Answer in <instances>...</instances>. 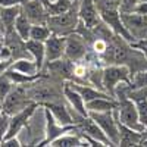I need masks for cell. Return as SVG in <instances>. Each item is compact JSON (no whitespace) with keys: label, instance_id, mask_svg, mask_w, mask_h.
I'll return each instance as SVG.
<instances>
[{"label":"cell","instance_id":"cell-1","mask_svg":"<svg viewBox=\"0 0 147 147\" xmlns=\"http://www.w3.org/2000/svg\"><path fill=\"white\" fill-rule=\"evenodd\" d=\"M80 22V16H78V0H74L72 6L60 13H55V15H49L47 18V25L50 28V31L53 34L57 35H69L71 32H75L77 27Z\"/></svg>","mask_w":147,"mask_h":147},{"label":"cell","instance_id":"cell-2","mask_svg":"<svg viewBox=\"0 0 147 147\" xmlns=\"http://www.w3.org/2000/svg\"><path fill=\"white\" fill-rule=\"evenodd\" d=\"M121 82L131 84V71L125 65H106L103 66V91L115 97V88Z\"/></svg>","mask_w":147,"mask_h":147},{"label":"cell","instance_id":"cell-3","mask_svg":"<svg viewBox=\"0 0 147 147\" xmlns=\"http://www.w3.org/2000/svg\"><path fill=\"white\" fill-rule=\"evenodd\" d=\"M90 52L88 41L84 38L80 32H71L66 35V43H65V57L75 62H81L85 59L87 53Z\"/></svg>","mask_w":147,"mask_h":147},{"label":"cell","instance_id":"cell-4","mask_svg":"<svg viewBox=\"0 0 147 147\" xmlns=\"http://www.w3.org/2000/svg\"><path fill=\"white\" fill-rule=\"evenodd\" d=\"M74 129H75V125H62L50 113V110L44 107V140L40 141L38 146H49L57 137L63 136V134L69 131H74Z\"/></svg>","mask_w":147,"mask_h":147},{"label":"cell","instance_id":"cell-5","mask_svg":"<svg viewBox=\"0 0 147 147\" xmlns=\"http://www.w3.org/2000/svg\"><path fill=\"white\" fill-rule=\"evenodd\" d=\"M121 19L134 43L147 37V15H140L136 12L131 13H121Z\"/></svg>","mask_w":147,"mask_h":147},{"label":"cell","instance_id":"cell-6","mask_svg":"<svg viewBox=\"0 0 147 147\" xmlns=\"http://www.w3.org/2000/svg\"><path fill=\"white\" fill-rule=\"evenodd\" d=\"M107 136L113 146L119 144V127L113 112H90L88 113Z\"/></svg>","mask_w":147,"mask_h":147},{"label":"cell","instance_id":"cell-7","mask_svg":"<svg viewBox=\"0 0 147 147\" xmlns=\"http://www.w3.org/2000/svg\"><path fill=\"white\" fill-rule=\"evenodd\" d=\"M28 97V93L27 90L21 88V85H18V87H15L13 90H12L5 99L2 100V107H3V112L6 115H13L16 112H19V110L25 109L31 102L27 99Z\"/></svg>","mask_w":147,"mask_h":147},{"label":"cell","instance_id":"cell-8","mask_svg":"<svg viewBox=\"0 0 147 147\" xmlns=\"http://www.w3.org/2000/svg\"><path fill=\"white\" fill-rule=\"evenodd\" d=\"M35 110H37V103L31 102L25 109H22V110H19V112L10 115V118H9V127H7V132H6L5 138L16 137L18 134L21 132V129L28 124V121L35 113Z\"/></svg>","mask_w":147,"mask_h":147},{"label":"cell","instance_id":"cell-9","mask_svg":"<svg viewBox=\"0 0 147 147\" xmlns=\"http://www.w3.org/2000/svg\"><path fill=\"white\" fill-rule=\"evenodd\" d=\"M21 12L31 21V24H47L49 10L43 0H25L21 5Z\"/></svg>","mask_w":147,"mask_h":147},{"label":"cell","instance_id":"cell-10","mask_svg":"<svg viewBox=\"0 0 147 147\" xmlns=\"http://www.w3.org/2000/svg\"><path fill=\"white\" fill-rule=\"evenodd\" d=\"M78 16L80 22L85 28H94L100 22V16L97 12L94 0H78Z\"/></svg>","mask_w":147,"mask_h":147},{"label":"cell","instance_id":"cell-11","mask_svg":"<svg viewBox=\"0 0 147 147\" xmlns=\"http://www.w3.org/2000/svg\"><path fill=\"white\" fill-rule=\"evenodd\" d=\"M65 43L66 37L50 34V37L44 41V52H46V63L53 62V60L62 59L65 56Z\"/></svg>","mask_w":147,"mask_h":147},{"label":"cell","instance_id":"cell-12","mask_svg":"<svg viewBox=\"0 0 147 147\" xmlns=\"http://www.w3.org/2000/svg\"><path fill=\"white\" fill-rule=\"evenodd\" d=\"M63 100L44 103V107L50 110V113L62 125H74V118H72V113H71V107H69L68 103H63Z\"/></svg>","mask_w":147,"mask_h":147},{"label":"cell","instance_id":"cell-13","mask_svg":"<svg viewBox=\"0 0 147 147\" xmlns=\"http://www.w3.org/2000/svg\"><path fill=\"white\" fill-rule=\"evenodd\" d=\"M49 146H52V147H82V146H90V144L75 128L74 131H69L63 134V136L57 137Z\"/></svg>","mask_w":147,"mask_h":147},{"label":"cell","instance_id":"cell-14","mask_svg":"<svg viewBox=\"0 0 147 147\" xmlns=\"http://www.w3.org/2000/svg\"><path fill=\"white\" fill-rule=\"evenodd\" d=\"M63 97H65V100L66 103L74 109V110H77V112L80 115H88V110H87V106H85V102L84 99L81 97V94L77 91V90H74L71 85H68L65 82L63 85Z\"/></svg>","mask_w":147,"mask_h":147},{"label":"cell","instance_id":"cell-15","mask_svg":"<svg viewBox=\"0 0 147 147\" xmlns=\"http://www.w3.org/2000/svg\"><path fill=\"white\" fill-rule=\"evenodd\" d=\"M118 127H119V144L121 147H129V146H140L141 140L144 137V132L141 131H136L132 128H128L125 125H122L118 122Z\"/></svg>","mask_w":147,"mask_h":147},{"label":"cell","instance_id":"cell-16","mask_svg":"<svg viewBox=\"0 0 147 147\" xmlns=\"http://www.w3.org/2000/svg\"><path fill=\"white\" fill-rule=\"evenodd\" d=\"M88 113L90 112H113L118 107V100L113 97H97L94 100L85 103Z\"/></svg>","mask_w":147,"mask_h":147},{"label":"cell","instance_id":"cell-17","mask_svg":"<svg viewBox=\"0 0 147 147\" xmlns=\"http://www.w3.org/2000/svg\"><path fill=\"white\" fill-rule=\"evenodd\" d=\"M27 50L30 52L32 60L35 62L37 68L40 71H43L44 65H46V52H44V43L43 41H37V40H27L25 41Z\"/></svg>","mask_w":147,"mask_h":147},{"label":"cell","instance_id":"cell-18","mask_svg":"<svg viewBox=\"0 0 147 147\" xmlns=\"http://www.w3.org/2000/svg\"><path fill=\"white\" fill-rule=\"evenodd\" d=\"M10 69L22 72V74H27V75H37V74H41V71L37 68L35 62L32 60V57H19L15 59L13 62L9 65Z\"/></svg>","mask_w":147,"mask_h":147},{"label":"cell","instance_id":"cell-19","mask_svg":"<svg viewBox=\"0 0 147 147\" xmlns=\"http://www.w3.org/2000/svg\"><path fill=\"white\" fill-rule=\"evenodd\" d=\"M19 13H21V5L0 7V19H2V22H3L6 32L13 30V24H15Z\"/></svg>","mask_w":147,"mask_h":147},{"label":"cell","instance_id":"cell-20","mask_svg":"<svg viewBox=\"0 0 147 147\" xmlns=\"http://www.w3.org/2000/svg\"><path fill=\"white\" fill-rule=\"evenodd\" d=\"M31 27H32L31 21L21 12V13L18 15V18H16V21H15V24H13V31L21 37L24 41H27V40H30Z\"/></svg>","mask_w":147,"mask_h":147},{"label":"cell","instance_id":"cell-21","mask_svg":"<svg viewBox=\"0 0 147 147\" xmlns=\"http://www.w3.org/2000/svg\"><path fill=\"white\" fill-rule=\"evenodd\" d=\"M50 34H52V31H50V28H49L47 24H32L31 32H30V38L44 43L49 37H50Z\"/></svg>","mask_w":147,"mask_h":147},{"label":"cell","instance_id":"cell-22","mask_svg":"<svg viewBox=\"0 0 147 147\" xmlns=\"http://www.w3.org/2000/svg\"><path fill=\"white\" fill-rule=\"evenodd\" d=\"M13 82H12V80L5 74V71L0 74V102H2L5 97L13 90Z\"/></svg>","mask_w":147,"mask_h":147},{"label":"cell","instance_id":"cell-23","mask_svg":"<svg viewBox=\"0 0 147 147\" xmlns=\"http://www.w3.org/2000/svg\"><path fill=\"white\" fill-rule=\"evenodd\" d=\"M134 102H136V105H137L138 119H140V122L143 124V127L147 131V97H144V99H137Z\"/></svg>","mask_w":147,"mask_h":147},{"label":"cell","instance_id":"cell-24","mask_svg":"<svg viewBox=\"0 0 147 147\" xmlns=\"http://www.w3.org/2000/svg\"><path fill=\"white\" fill-rule=\"evenodd\" d=\"M131 88H144L147 87V69L140 71L131 77Z\"/></svg>","mask_w":147,"mask_h":147},{"label":"cell","instance_id":"cell-25","mask_svg":"<svg viewBox=\"0 0 147 147\" xmlns=\"http://www.w3.org/2000/svg\"><path fill=\"white\" fill-rule=\"evenodd\" d=\"M141 0H119V12L121 13H131Z\"/></svg>","mask_w":147,"mask_h":147},{"label":"cell","instance_id":"cell-26","mask_svg":"<svg viewBox=\"0 0 147 147\" xmlns=\"http://www.w3.org/2000/svg\"><path fill=\"white\" fill-rule=\"evenodd\" d=\"M0 62L7 63V65H10L12 62H13V55H12L10 47L6 43H3L2 47H0Z\"/></svg>","mask_w":147,"mask_h":147},{"label":"cell","instance_id":"cell-27","mask_svg":"<svg viewBox=\"0 0 147 147\" xmlns=\"http://www.w3.org/2000/svg\"><path fill=\"white\" fill-rule=\"evenodd\" d=\"M9 115H6L5 112L0 113V143L3 141L6 132H7V127H9Z\"/></svg>","mask_w":147,"mask_h":147},{"label":"cell","instance_id":"cell-28","mask_svg":"<svg viewBox=\"0 0 147 147\" xmlns=\"http://www.w3.org/2000/svg\"><path fill=\"white\" fill-rule=\"evenodd\" d=\"M0 146H3V147H19L22 144L16 137H10V138H5L2 143H0Z\"/></svg>","mask_w":147,"mask_h":147},{"label":"cell","instance_id":"cell-29","mask_svg":"<svg viewBox=\"0 0 147 147\" xmlns=\"http://www.w3.org/2000/svg\"><path fill=\"white\" fill-rule=\"evenodd\" d=\"M134 12H136V13H140V15H147V0H141V2L136 6Z\"/></svg>","mask_w":147,"mask_h":147},{"label":"cell","instance_id":"cell-30","mask_svg":"<svg viewBox=\"0 0 147 147\" xmlns=\"http://www.w3.org/2000/svg\"><path fill=\"white\" fill-rule=\"evenodd\" d=\"M0 31L3 32V35L6 34V30H5V25H3V22H2V19H0Z\"/></svg>","mask_w":147,"mask_h":147},{"label":"cell","instance_id":"cell-31","mask_svg":"<svg viewBox=\"0 0 147 147\" xmlns=\"http://www.w3.org/2000/svg\"><path fill=\"white\" fill-rule=\"evenodd\" d=\"M109 2H113V3H118L119 5V0H109Z\"/></svg>","mask_w":147,"mask_h":147},{"label":"cell","instance_id":"cell-32","mask_svg":"<svg viewBox=\"0 0 147 147\" xmlns=\"http://www.w3.org/2000/svg\"><path fill=\"white\" fill-rule=\"evenodd\" d=\"M3 112V107H2V102H0V113Z\"/></svg>","mask_w":147,"mask_h":147},{"label":"cell","instance_id":"cell-33","mask_svg":"<svg viewBox=\"0 0 147 147\" xmlns=\"http://www.w3.org/2000/svg\"><path fill=\"white\" fill-rule=\"evenodd\" d=\"M2 38H3V32H2V31H0V40H2Z\"/></svg>","mask_w":147,"mask_h":147}]
</instances>
